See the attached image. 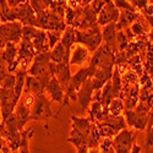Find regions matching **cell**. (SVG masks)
<instances>
[{
    "label": "cell",
    "mask_w": 153,
    "mask_h": 153,
    "mask_svg": "<svg viewBox=\"0 0 153 153\" xmlns=\"http://www.w3.org/2000/svg\"><path fill=\"white\" fill-rule=\"evenodd\" d=\"M90 50L86 47L77 44L76 43L71 48V53H70V65H79L82 66L85 65V62L90 61Z\"/></svg>",
    "instance_id": "9"
},
{
    "label": "cell",
    "mask_w": 153,
    "mask_h": 153,
    "mask_svg": "<svg viewBox=\"0 0 153 153\" xmlns=\"http://www.w3.org/2000/svg\"><path fill=\"white\" fill-rule=\"evenodd\" d=\"M47 36H48V42H49V47H50V52L54 49V47L60 42L61 37H62V33L60 32H47Z\"/></svg>",
    "instance_id": "18"
},
{
    "label": "cell",
    "mask_w": 153,
    "mask_h": 153,
    "mask_svg": "<svg viewBox=\"0 0 153 153\" xmlns=\"http://www.w3.org/2000/svg\"><path fill=\"white\" fill-rule=\"evenodd\" d=\"M22 27L23 26L17 21L1 23V26H0V36L4 37L7 43H14V44L21 43Z\"/></svg>",
    "instance_id": "5"
},
{
    "label": "cell",
    "mask_w": 153,
    "mask_h": 153,
    "mask_svg": "<svg viewBox=\"0 0 153 153\" xmlns=\"http://www.w3.org/2000/svg\"><path fill=\"white\" fill-rule=\"evenodd\" d=\"M0 20H3V14H1V7H0ZM3 22V21H1Z\"/></svg>",
    "instance_id": "29"
},
{
    "label": "cell",
    "mask_w": 153,
    "mask_h": 153,
    "mask_svg": "<svg viewBox=\"0 0 153 153\" xmlns=\"http://www.w3.org/2000/svg\"><path fill=\"white\" fill-rule=\"evenodd\" d=\"M145 153H146V152H145Z\"/></svg>",
    "instance_id": "31"
},
{
    "label": "cell",
    "mask_w": 153,
    "mask_h": 153,
    "mask_svg": "<svg viewBox=\"0 0 153 153\" xmlns=\"http://www.w3.org/2000/svg\"><path fill=\"white\" fill-rule=\"evenodd\" d=\"M87 152H88V147L87 146H83V147L77 149V153H87Z\"/></svg>",
    "instance_id": "27"
},
{
    "label": "cell",
    "mask_w": 153,
    "mask_h": 153,
    "mask_svg": "<svg viewBox=\"0 0 153 153\" xmlns=\"http://www.w3.org/2000/svg\"><path fill=\"white\" fill-rule=\"evenodd\" d=\"M87 153H100L98 148H88V152Z\"/></svg>",
    "instance_id": "28"
},
{
    "label": "cell",
    "mask_w": 153,
    "mask_h": 153,
    "mask_svg": "<svg viewBox=\"0 0 153 153\" xmlns=\"http://www.w3.org/2000/svg\"><path fill=\"white\" fill-rule=\"evenodd\" d=\"M103 37H102V31L99 30V26L88 28L85 31L76 30V43L86 47L90 53H94L98 50V48L102 45Z\"/></svg>",
    "instance_id": "2"
},
{
    "label": "cell",
    "mask_w": 153,
    "mask_h": 153,
    "mask_svg": "<svg viewBox=\"0 0 153 153\" xmlns=\"http://www.w3.org/2000/svg\"><path fill=\"white\" fill-rule=\"evenodd\" d=\"M71 135L68 138V142L72 143L77 149L83 146H87L93 124L88 118H77L75 115H71Z\"/></svg>",
    "instance_id": "1"
},
{
    "label": "cell",
    "mask_w": 153,
    "mask_h": 153,
    "mask_svg": "<svg viewBox=\"0 0 153 153\" xmlns=\"http://www.w3.org/2000/svg\"><path fill=\"white\" fill-rule=\"evenodd\" d=\"M47 88V86L37 77H33V76H27L26 79V83H25V93H33L34 96H42L44 94V90Z\"/></svg>",
    "instance_id": "11"
},
{
    "label": "cell",
    "mask_w": 153,
    "mask_h": 153,
    "mask_svg": "<svg viewBox=\"0 0 153 153\" xmlns=\"http://www.w3.org/2000/svg\"><path fill=\"white\" fill-rule=\"evenodd\" d=\"M16 118L19 123V130L20 132L23 131V126L26 125L27 121L31 120V109H28L26 105L22 103V100L19 102L17 109H16Z\"/></svg>",
    "instance_id": "14"
},
{
    "label": "cell",
    "mask_w": 153,
    "mask_h": 153,
    "mask_svg": "<svg viewBox=\"0 0 153 153\" xmlns=\"http://www.w3.org/2000/svg\"><path fill=\"white\" fill-rule=\"evenodd\" d=\"M131 5L134 6V9L137 11V10H143L149 1H147V0H132V1H130Z\"/></svg>",
    "instance_id": "25"
},
{
    "label": "cell",
    "mask_w": 153,
    "mask_h": 153,
    "mask_svg": "<svg viewBox=\"0 0 153 153\" xmlns=\"http://www.w3.org/2000/svg\"><path fill=\"white\" fill-rule=\"evenodd\" d=\"M135 143V134L132 130H121L113 140V149L115 153H131Z\"/></svg>",
    "instance_id": "4"
},
{
    "label": "cell",
    "mask_w": 153,
    "mask_h": 153,
    "mask_svg": "<svg viewBox=\"0 0 153 153\" xmlns=\"http://www.w3.org/2000/svg\"><path fill=\"white\" fill-rule=\"evenodd\" d=\"M22 1H20V0H7V4H9V6H10V9H15V7H17L20 4H21Z\"/></svg>",
    "instance_id": "26"
},
{
    "label": "cell",
    "mask_w": 153,
    "mask_h": 153,
    "mask_svg": "<svg viewBox=\"0 0 153 153\" xmlns=\"http://www.w3.org/2000/svg\"><path fill=\"white\" fill-rule=\"evenodd\" d=\"M141 19V17H140ZM140 19L135 22V23H132L131 25V31H132V33L135 34V36H141V34H143V33H146V32H148V30L146 28V26L145 25L140 21Z\"/></svg>",
    "instance_id": "20"
},
{
    "label": "cell",
    "mask_w": 153,
    "mask_h": 153,
    "mask_svg": "<svg viewBox=\"0 0 153 153\" xmlns=\"http://www.w3.org/2000/svg\"><path fill=\"white\" fill-rule=\"evenodd\" d=\"M140 17V14L137 12H130V11H121L119 20L117 22V30L118 31H123L124 28H129V26H131L132 23H135Z\"/></svg>",
    "instance_id": "13"
},
{
    "label": "cell",
    "mask_w": 153,
    "mask_h": 153,
    "mask_svg": "<svg viewBox=\"0 0 153 153\" xmlns=\"http://www.w3.org/2000/svg\"><path fill=\"white\" fill-rule=\"evenodd\" d=\"M36 99H37V96H34L33 93H25V97L22 99V103L26 105L28 109H32V107L36 103Z\"/></svg>",
    "instance_id": "22"
},
{
    "label": "cell",
    "mask_w": 153,
    "mask_h": 153,
    "mask_svg": "<svg viewBox=\"0 0 153 153\" xmlns=\"http://www.w3.org/2000/svg\"><path fill=\"white\" fill-rule=\"evenodd\" d=\"M125 110L124 100L120 98H115L111 100V103L108 107V114L113 117H121V113Z\"/></svg>",
    "instance_id": "16"
},
{
    "label": "cell",
    "mask_w": 153,
    "mask_h": 153,
    "mask_svg": "<svg viewBox=\"0 0 153 153\" xmlns=\"http://www.w3.org/2000/svg\"><path fill=\"white\" fill-rule=\"evenodd\" d=\"M93 92H94V90H93V85H92V79L87 80L80 88V91L77 92V102H79V104L83 113L92 104Z\"/></svg>",
    "instance_id": "7"
},
{
    "label": "cell",
    "mask_w": 153,
    "mask_h": 153,
    "mask_svg": "<svg viewBox=\"0 0 153 153\" xmlns=\"http://www.w3.org/2000/svg\"><path fill=\"white\" fill-rule=\"evenodd\" d=\"M15 85H16V75L9 74L6 77H5V80L3 81L0 88H4V90H14Z\"/></svg>",
    "instance_id": "19"
},
{
    "label": "cell",
    "mask_w": 153,
    "mask_h": 153,
    "mask_svg": "<svg viewBox=\"0 0 153 153\" xmlns=\"http://www.w3.org/2000/svg\"><path fill=\"white\" fill-rule=\"evenodd\" d=\"M0 26H1V20H0Z\"/></svg>",
    "instance_id": "30"
},
{
    "label": "cell",
    "mask_w": 153,
    "mask_h": 153,
    "mask_svg": "<svg viewBox=\"0 0 153 153\" xmlns=\"http://www.w3.org/2000/svg\"><path fill=\"white\" fill-rule=\"evenodd\" d=\"M53 102L49 100L44 94L38 96L36 99V103L31 109V120L34 121H39L43 120L45 121L44 129L47 131H49V125H48V119L49 118H56L55 114H53L50 105H52Z\"/></svg>",
    "instance_id": "3"
},
{
    "label": "cell",
    "mask_w": 153,
    "mask_h": 153,
    "mask_svg": "<svg viewBox=\"0 0 153 153\" xmlns=\"http://www.w3.org/2000/svg\"><path fill=\"white\" fill-rule=\"evenodd\" d=\"M114 5H115L117 9H124V11H130V12H137L134 6L131 5L130 1H126V0H115L114 1Z\"/></svg>",
    "instance_id": "21"
},
{
    "label": "cell",
    "mask_w": 153,
    "mask_h": 153,
    "mask_svg": "<svg viewBox=\"0 0 153 153\" xmlns=\"http://www.w3.org/2000/svg\"><path fill=\"white\" fill-rule=\"evenodd\" d=\"M117 34H118V30H117V22L109 23L107 26H104L103 31H102V37H103L104 44L107 47H109V49L114 54H118V44H117Z\"/></svg>",
    "instance_id": "8"
},
{
    "label": "cell",
    "mask_w": 153,
    "mask_h": 153,
    "mask_svg": "<svg viewBox=\"0 0 153 153\" xmlns=\"http://www.w3.org/2000/svg\"><path fill=\"white\" fill-rule=\"evenodd\" d=\"M147 136H146V153H148L149 148L153 146V127H147Z\"/></svg>",
    "instance_id": "24"
},
{
    "label": "cell",
    "mask_w": 153,
    "mask_h": 153,
    "mask_svg": "<svg viewBox=\"0 0 153 153\" xmlns=\"http://www.w3.org/2000/svg\"><path fill=\"white\" fill-rule=\"evenodd\" d=\"M32 44L36 49L37 54L41 53H49L50 52V47H49V42H48V36L47 32L43 30H38L34 38L32 39Z\"/></svg>",
    "instance_id": "10"
},
{
    "label": "cell",
    "mask_w": 153,
    "mask_h": 153,
    "mask_svg": "<svg viewBox=\"0 0 153 153\" xmlns=\"http://www.w3.org/2000/svg\"><path fill=\"white\" fill-rule=\"evenodd\" d=\"M105 5V1H103V0H94V1H91V9L93 10V12L98 16L99 15V12L102 11V9L104 7Z\"/></svg>",
    "instance_id": "23"
},
{
    "label": "cell",
    "mask_w": 153,
    "mask_h": 153,
    "mask_svg": "<svg viewBox=\"0 0 153 153\" xmlns=\"http://www.w3.org/2000/svg\"><path fill=\"white\" fill-rule=\"evenodd\" d=\"M119 16H120V10L115 7L114 1L107 0L104 7L102 9V11L98 15V19H97L98 26H107L109 23L118 22Z\"/></svg>",
    "instance_id": "6"
},
{
    "label": "cell",
    "mask_w": 153,
    "mask_h": 153,
    "mask_svg": "<svg viewBox=\"0 0 153 153\" xmlns=\"http://www.w3.org/2000/svg\"><path fill=\"white\" fill-rule=\"evenodd\" d=\"M38 28L32 27V26H23L22 27V33H21V38L25 42H32V39L34 38L36 33H37Z\"/></svg>",
    "instance_id": "17"
},
{
    "label": "cell",
    "mask_w": 153,
    "mask_h": 153,
    "mask_svg": "<svg viewBox=\"0 0 153 153\" xmlns=\"http://www.w3.org/2000/svg\"><path fill=\"white\" fill-rule=\"evenodd\" d=\"M60 43L69 50H71V48L76 44V30L72 26H68L66 27L65 32L62 33Z\"/></svg>",
    "instance_id": "15"
},
{
    "label": "cell",
    "mask_w": 153,
    "mask_h": 153,
    "mask_svg": "<svg viewBox=\"0 0 153 153\" xmlns=\"http://www.w3.org/2000/svg\"><path fill=\"white\" fill-rule=\"evenodd\" d=\"M45 90L49 92L50 97H52V102H56V103H60V105L62 104L64 102V97H65V91L62 90L61 85L59 83V81L53 77L52 80L49 81L48 86Z\"/></svg>",
    "instance_id": "12"
}]
</instances>
